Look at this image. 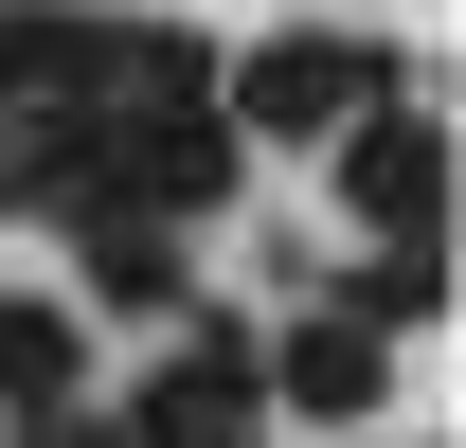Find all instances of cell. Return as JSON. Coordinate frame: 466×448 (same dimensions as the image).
I'll use <instances>...</instances> for the list:
<instances>
[{
	"label": "cell",
	"mask_w": 466,
	"mask_h": 448,
	"mask_svg": "<svg viewBox=\"0 0 466 448\" xmlns=\"http://www.w3.org/2000/svg\"><path fill=\"white\" fill-rule=\"evenodd\" d=\"M359 108H395V72L359 55V36H269V55H233V126H251V144H341Z\"/></svg>",
	"instance_id": "cell-1"
},
{
	"label": "cell",
	"mask_w": 466,
	"mask_h": 448,
	"mask_svg": "<svg viewBox=\"0 0 466 448\" xmlns=\"http://www.w3.org/2000/svg\"><path fill=\"white\" fill-rule=\"evenodd\" d=\"M269 412H305V431H359L377 412V323H288V359H269Z\"/></svg>",
	"instance_id": "cell-2"
},
{
	"label": "cell",
	"mask_w": 466,
	"mask_h": 448,
	"mask_svg": "<svg viewBox=\"0 0 466 448\" xmlns=\"http://www.w3.org/2000/svg\"><path fill=\"white\" fill-rule=\"evenodd\" d=\"M341 179H359V216H431V198H449V144H431V108H359L341 126Z\"/></svg>",
	"instance_id": "cell-3"
},
{
	"label": "cell",
	"mask_w": 466,
	"mask_h": 448,
	"mask_svg": "<svg viewBox=\"0 0 466 448\" xmlns=\"http://www.w3.org/2000/svg\"><path fill=\"white\" fill-rule=\"evenodd\" d=\"M0 412H72V323L0 287Z\"/></svg>",
	"instance_id": "cell-4"
},
{
	"label": "cell",
	"mask_w": 466,
	"mask_h": 448,
	"mask_svg": "<svg viewBox=\"0 0 466 448\" xmlns=\"http://www.w3.org/2000/svg\"><path fill=\"white\" fill-rule=\"evenodd\" d=\"M90 287L108 305H179V233L162 216H90Z\"/></svg>",
	"instance_id": "cell-5"
}]
</instances>
